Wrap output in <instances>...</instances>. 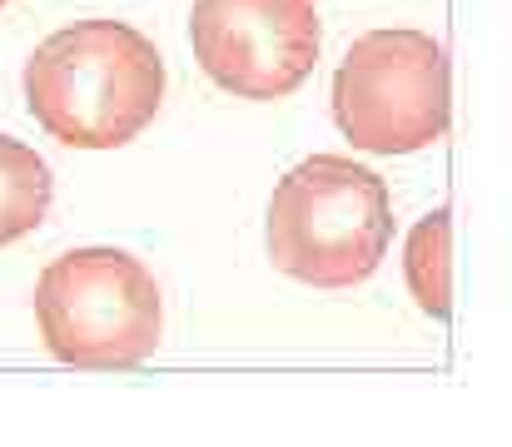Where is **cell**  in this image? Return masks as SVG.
Wrapping results in <instances>:
<instances>
[{"mask_svg": "<svg viewBox=\"0 0 512 447\" xmlns=\"http://www.w3.org/2000/svg\"><path fill=\"white\" fill-rule=\"evenodd\" d=\"M334 120L343 140L368 154L438 145L453 120L443 45L408 25L358 35L334 75Z\"/></svg>", "mask_w": 512, "mask_h": 447, "instance_id": "cell-4", "label": "cell"}, {"mask_svg": "<svg viewBox=\"0 0 512 447\" xmlns=\"http://www.w3.org/2000/svg\"><path fill=\"white\" fill-rule=\"evenodd\" d=\"M269 259L309 289H353L373 279L393 244L388 184L343 154L294 164L269 199Z\"/></svg>", "mask_w": 512, "mask_h": 447, "instance_id": "cell-2", "label": "cell"}, {"mask_svg": "<svg viewBox=\"0 0 512 447\" xmlns=\"http://www.w3.org/2000/svg\"><path fill=\"white\" fill-rule=\"evenodd\" d=\"M45 348L70 368H135L160 348L165 303L155 274L125 249H70L35 284Z\"/></svg>", "mask_w": 512, "mask_h": 447, "instance_id": "cell-3", "label": "cell"}, {"mask_svg": "<svg viewBox=\"0 0 512 447\" xmlns=\"http://www.w3.org/2000/svg\"><path fill=\"white\" fill-rule=\"evenodd\" d=\"M50 199H55L50 164L30 145L0 135V249L35 234L50 214Z\"/></svg>", "mask_w": 512, "mask_h": 447, "instance_id": "cell-6", "label": "cell"}, {"mask_svg": "<svg viewBox=\"0 0 512 447\" xmlns=\"http://www.w3.org/2000/svg\"><path fill=\"white\" fill-rule=\"evenodd\" d=\"M189 45L219 90L284 100L314 75L324 25L314 0H194Z\"/></svg>", "mask_w": 512, "mask_h": 447, "instance_id": "cell-5", "label": "cell"}, {"mask_svg": "<svg viewBox=\"0 0 512 447\" xmlns=\"http://www.w3.org/2000/svg\"><path fill=\"white\" fill-rule=\"evenodd\" d=\"M25 110L70 149L130 145L165 105V55L125 20H75L25 60Z\"/></svg>", "mask_w": 512, "mask_h": 447, "instance_id": "cell-1", "label": "cell"}, {"mask_svg": "<svg viewBox=\"0 0 512 447\" xmlns=\"http://www.w3.org/2000/svg\"><path fill=\"white\" fill-rule=\"evenodd\" d=\"M448 209H433L413 224L408 249H403V279L413 303L428 318H448V298H453V269H448Z\"/></svg>", "mask_w": 512, "mask_h": 447, "instance_id": "cell-7", "label": "cell"}, {"mask_svg": "<svg viewBox=\"0 0 512 447\" xmlns=\"http://www.w3.org/2000/svg\"><path fill=\"white\" fill-rule=\"evenodd\" d=\"M5 5H10V0H0V10H5Z\"/></svg>", "mask_w": 512, "mask_h": 447, "instance_id": "cell-8", "label": "cell"}]
</instances>
